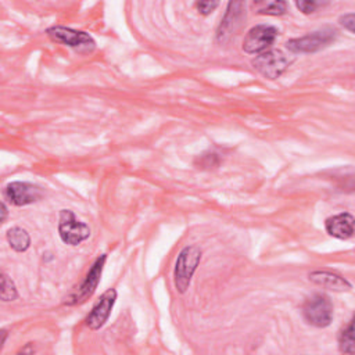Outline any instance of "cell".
I'll return each mask as SVG.
<instances>
[{"label":"cell","mask_w":355,"mask_h":355,"mask_svg":"<svg viewBox=\"0 0 355 355\" xmlns=\"http://www.w3.org/2000/svg\"><path fill=\"white\" fill-rule=\"evenodd\" d=\"M308 277L312 283L333 291H348L352 287L347 279L329 270H313Z\"/></svg>","instance_id":"cell-13"},{"label":"cell","mask_w":355,"mask_h":355,"mask_svg":"<svg viewBox=\"0 0 355 355\" xmlns=\"http://www.w3.org/2000/svg\"><path fill=\"white\" fill-rule=\"evenodd\" d=\"M201 261V250L196 244L186 245L179 252L175 269H173V284L176 290L183 294L189 288L191 283V277Z\"/></svg>","instance_id":"cell-1"},{"label":"cell","mask_w":355,"mask_h":355,"mask_svg":"<svg viewBox=\"0 0 355 355\" xmlns=\"http://www.w3.org/2000/svg\"><path fill=\"white\" fill-rule=\"evenodd\" d=\"M338 348L344 354H354V320H349L338 333Z\"/></svg>","instance_id":"cell-15"},{"label":"cell","mask_w":355,"mask_h":355,"mask_svg":"<svg viewBox=\"0 0 355 355\" xmlns=\"http://www.w3.org/2000/svg\"><path fill=\"white\" fill-rule=\"evenodd\" d=\"M295 6L304 14H311V12L316 11V8L322 6V3H319V1H297Z\"/></svg>","instance_id":"cell-19"},{"label":"cell","mask_w":355,"mask_h":355,"mask_svg":"<svg viewBox=\"0 0 355 355\" xmlns=\"http://www.w3.org/2000/svg\"><path fill=\"white\" fill-rule=\"evenodd\" d=\"M3 194L6 200L17 207L32 204L43 196L39 186L28 182H11L4 187Z\"/></svg>","instance_id":"cell-9"},{"label":"cell","mask_w":355,"mask_h":355,"mask_svg":"<svg viewBox=\"0 0 355 355\" xmlns=\"http://www.w3.org/2000/svg\"><path fill=\"white\" fill-rule=\"evenodd\" d=\"M326 232L336 239L345 240L354 234V216L348 212H341L333 216H329L324 222Z\"/></svg>","instance_id":"cell-12"},{"label":"cell","mask_w":355,"mask_h":355,"mask_svg":"<svg viewBox=\"0 0 355 355\" xmlns=\"http://www.w3.org/2000/svg\"><path fill=\"white\" fill-rule=\"evenodd\" d=\"M245 15L244 3L234 1L227 4V10L225 17L220 19V24L216 29V40L219 43H225L234 32L239 29L243 18Z\"/></svg>","instance_id":"cell-11"},{"label":"cell","mask_w":355,"mask_h":355,"mask_svg":"<svg viewBox=\"0 0 355 355\" xmlns=\"http://www.w3.org/2000/svg\"><path fill=\"white\" fill-rule=\"evenodd\" d=\"M291 64V60L280 50H266L252 60V67L268 79L279 78Z\"/></svg>","instance_id":"cell-7"},{"label":"cell","mask_w":355,"mask_h":355,"mask_svg":"<svg viewBox=\"0 0 355 355\" xmlns=\"http://www.w3.org/2000/svg\"><path fill=\"white\" fill-rule=\"evenodd\" d=\"M340 24L348 29L351 33H354V24H355V14L354 12H348L340 17Z\"/></svg>","instance_id":"cell-21"},{"label":"cell","mask_w":355,"mask_h":355,"mask_svg":"<svg viewBox=\"0 0 355 355\" xmlns=\"http://www.w3.org/2000/svg\"><path fill=\"white\" fill-rule=\"evenodd\" d=\"M105 259H107L105 254H103L98 258H96V261L90 266V269L86 273V276L82 280V283L67 297V300H65L67 305L82 304V302H85L86 300H89L93 295V293L96 291V288H97V286L100 283Z\"/></svg>","instance_id":"cell-4"},{"label":"cell","mask_w":355,"mask_h":355,"mask_svg":"<svg viewBox=\"0 0 355 355\" xmlns=\"http://www.w3.org/2000/svg\"><path fill=\"white\" fill-rule=\"evenodd\" d=\"M304 319L315 327H326L333 320V304L326 294L316 293L302 305Z\"/></svg>","instance_id":"cell-2"},{"label":"cell","mask_w":355,"mask_h":355,"mask_svg":"<svg viewBox=\"0 0 355 355\" xmlns=\"http://www.w3.org/2000/svg\"><path fill=\"white\" fill-rule=\"evenodd\" d=\"M337 36V31L333 28H322L315 32H311L305 36L290 39L286 43V47L291 53H315L324 47H327L331 42H334Z\"/></svg>","instance_id":"cell-3"},{"label":"cell","mask_w":355,"mask_h":355,"mask_svg":"<svg viewBox=\"0 0 355 355\" xmlns=\"http://www.w3.org/2000/svg\"><path fill=\"white\" fill-rule=\"evenodd\" d=\"M1 214H3L1 220L4 222V220H6V215H7V208H6V204H4V202H1Z\"/></svg>","instance_id":"cell-22"},{"label":"cell","mask_w":355,"mask_h":355,"mask_svg":"<svg viewBox=\"0 0 355 355\" xmlns=\"http://www.w3.org/2000/svg\"><path fill=\"white\" fill-rule=\"evenodd\" d=\"M220 162V157L218 153L215 151H208V153H204L201 154L197 159H196V165L198 168H202V169H211V168H216Z\"/></svg>","instance_id":"cell-17"},{"label":"cell","mask_w":355,"mask_h":355,"mask_svg":"<svg viewBox=\"0 0 355 355\" xmlns=\"http://www.w3.org/2000/svg\"><path fill=\"white\" fill-rule=\"evenodd\" d=\"M58 234L65 244L78 245L90 236V227L79 220L72 211L61 209L58 219Z\"/></svg>","instance_id":"cell-5"},{"label":"cell","mask_w":355,"mask_h":355,"mask_svg":"<svg viewBox=\"0 0 355 355\" xmlns=\"http://www.w3.org/2000/svg\"><path fill=\"white\" fill-rule=\"evenodd\" d=\"M116 300V291L114 288H108L101 294L97 302L93 305L90 313L86 318V326L92 330H98L108 320L112 306Z\"/></svg>","instance_id":"cell-10"},{"label":"cell","mask_w":355,"mask_h":355,"mask_svg":"<svg viewBox=\"0 0 355 355\" xmlns=\"http://www.w3.org/2000/svg\"><path fill=\"white\" fill-rule=\"evenodd\" d=\"M287 4L286 1H273L268 3L265 7L259 8V14H266V15H282L286 12Z\"/></svg>","instance_id":"cell-18"},{"label":"cell","mask_w":355,"mask_h":355,"mask_svg":"<svg viewBox=\"0 0 355 355\" xmlns=\"http://www.w3.org/2000/svg\"><path fill=\"white\" fill-rule=\"evenodd\" d=\"M196 6H197L198 12L207 15V14H211L219 6V3L218 1H198Z\"/></svg>","instance_id":"cell-20"},{"label":"cell","mask_w":355,"mask_h":355,"mask_svg":"<svg viewBox=\"0 0 355 355\" xmlns=\"http://www.w3.org/2000/svg\"><path fill=\"white\" fill-rule=\"evenodd\" d=\"M47 36L57 43L69 46L79 53H90L94 50L96 43L86 32L75 31L65 26H51L47 29Z\"/></svg>","instance_id":"cell-6"},{"label":"cell","mask_w":355,"mask_h":355,"mask_svg":"<svg viewBox=\"0 0 355 355\" xmlns=\"http://www.w3.org/2000/svg\"><path fill=\"white\" fill-rule=\"evenodd\" d=\"M0 294H1V300L4 302L14 301L18 297V293H17L14 282L6 273L1 275V290H0Z\"/></svg>","instance_id":"cell-16"},{"label":"cell","mask_w":355,"mask_h":355,"mask_svg":"<svg viewBox=\"0 0 355 355\" xmlns=\"http://www.w3.org/2000/svg\"><path fill=\"white\" fill-rule=\"evenodd\" d=\"M7 241L10 244V247L18 252L26 251L31 245V237L28 234V232L22 227L14 226L11 229H8L7 232Z\"/></svg>","instance_id":"cell-14"},{"label":"cell","mask_w":355,"mask_h":355,"mask_svg":"<svg viewBox=\"0 0 355 355\" xmlns=\"http://www.w3.org/2000/svg\"><path fill=\"white\" fill-rule=\"evenodd\" d=\"M279 31L266 24L252 26L243 40V50L248 54H257L266 51L277 37Z\"/></svg>","instance_id":"cell-8"}]
</instances>
